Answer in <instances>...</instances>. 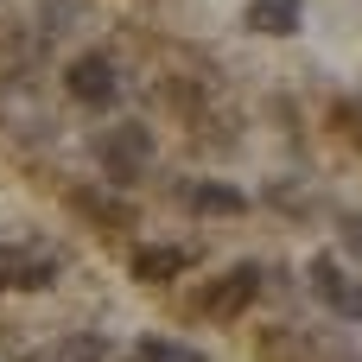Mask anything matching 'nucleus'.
<instances>
[{
    "label": "nucleus",
    "mask_w": 362,
    "mask_h": 362,
    "mask_svg": "<svg viewBox=\"0 0 362 362\" xmlns=\"http://www.w3.org/2000/svg\"><path fill=\"white\" fill-rule=\"evenodd\" d=\"M95 159H102V172L108 178H140L146 165H153V134L140 127V121H121V127H102L95 134Z\"/></svg>",
    "instance_id": "nucleus-1"
},
{
    "label": "nucleus",
    "mask_w": 362,
    "mask_h": 362,
    "mask_svg": "<svg viewBox=\"0 0 362 362\" xmlns=\"http://www.w3.org/2000/svg\"><path fill=\"white\" fill-rule=\"evenodd\" d=\"M255 293H261V267L242 261V267H229L223 280H210V286L197 293V318H242V312L255 305Z\"/></svg>",
    "instance_id": "nucleus-2"
},
{
    "label": "nucleus",
    "mask_w": 362,
    "mask_h": 362,
    "mask_svg": "<svg viewBox=\"0 0 362 362\" xmlns=\"http://www.w3.org/2000/svg\"><path fill=\"white\" fill-rule=\"evenodd\" d=\"M64 89H70L76 102H89V108H108V102L121 95V70H115L108 51H83V57H70Z\"/></svg>",
    "instance_id": "nucleus-3"
},
{
    "label": "nucleus",
    "mask_w": 362,
    "mask_h": 362,
    "mask_svg": "<svg viewBox=\"0 0 362 362\" xmlns=\"http://www.w3.org/2000/svg\"><path fill=\"white\" fill-rule=\"evenodd\" d=\"M312 293L325 299V312H337V318H350V325H362V280H350L337 261H312Z\"/></svg>",
    "instance_id": "nucleus-4"
},
{
    "label": "nucleus",
    "mask_w": 362,
    "mask_h": 362,
    "mask_svg": "<svg viewBox=\"0 0 362 362\" xmlns=\"http://www.w3.org/2000/svg\"><path fill=\"white\" fill-rule=\"evenodd\" d=\"M178 197L197 210V216H242L248 210V197L235 191V185H216V178H197V185H178Z\"/></svg>",
    "instance_id": "nucleus-5"
},
{
    "label": "nucleus",
    "mask_w": 362,
    "mask_h": 362,
    "mask_svg": "<svg viewBox=\"0 0 362 362\" xmlns=\"http://www.w3.org/2000/svg\"><path fill=\"white\" fill-rule=\"evenodd\" d=\"M57 274V261L45 248H6L0 255V286H45Z\"/></svg>",
    "instance_id": "nucleus-6"
},
{
    "label": "nucleus",
    "mask_w": 362,
    "mask_h": 362,
    "mask_svg": "<svg viewBox=\"0 0 362 362\" xmlns=\"http://www.w3.org/2000/svg\"><path fill=\"white\" fill-rule=\"evenodd\" d=\"M299 0H255L248 6V32H274V38H286V32H299Z\"/></svg>",
    "instance_id": "nucleus-7"
},
{
    "label": "nucleus",
    "mask_w": 362,
    "mask_h": 362,
    "mask_svg": "<svg viewBox=\"0 0 362 362\" xmlns=\"http://www.w3.org/2000/svg\"><path fill=\"white\" fill-rule=\"evenodd\" d=\"M134 362H210V356L191 350V344H178V337H140L134 344Z\"/></svg>",
    "instance_id": "nucleus-8"
},
{
    "label": "nucleus",
    "mask_w": 362,
    "mask_h": 362,
    "mask_svg": "<svg viewBox=\"0 0 362 362\" xmlns=\"http://www.w3.org/2000/svg\"><path fill=\"white\" fill-rule=\"evenodd\" d=\"M178 267H185V248H140V261H134L140 280H172Z\"/></svg>",
    "instance_id": "nucleus-9"
},
{
    "label": "nucleus",
    "mask_w": 362,
    "mask_h": 362,
    "mask_svg": "<svg viewBox=\"0 0 362 362\" xmlns=\"http://www.w3.org/2000/svg\"><path fill=\"white\" fill-rule=\"evenodd\" d=\"M115 350L102 344V337H70V344H57L51 350V362H108Z\"/></svg>",
    "instance_id": "nucleus-10"
},
{
    "label": "nucleus",
    "mask_w": 362,
    "mask_h": 362,
    "mask_svg": "<svg viewBox=\"0 0 362 362\" xmlns=\"http://www.w3.org/2000/svg\"><path fill=\"white\" fill-rule=\"evenodd\" d=\"M337 235H344V248L362 261V210H344V223H337Z\"/></svg>",
    "instance_id": "nucleus-11"
},
{
    "label": "nucleus",
    "mask_w": 362,
    "mask_h": 362,
    "mask_svg": "<svg viewBox=\"0 0 362 362\" xmlns=\"http://www.w3.org/2000/svg\"><path fill=\"white\" fill-rule=\"evenodd\" d=\"M344 127H350V134L362 140V108H350V115H344Z\"/></svg>",
    "instance_id": "nucleus-12"
}]
</instances>
